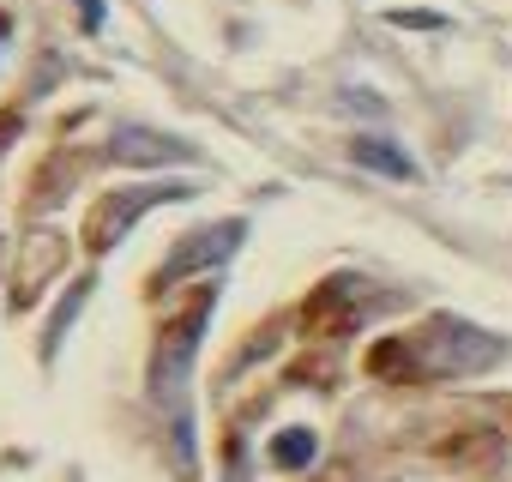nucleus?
<instances>
[{
  "label": "nucleus",
  "mask_w": 512,
  "mask_h": 482,
  "mask_svg": "<svg viewBox=\"0 0 512 482\" xmlns=\"http://www.w3.org/2000/svg\"><path fill=\"white\" fill-rule=\"evenodd\" d=\"M500 356H506L500 338H488V332H476V326L440 314V320H428L416 338L380 344V350H374V374H392V380H452V374H482V368H494Z\"/></svg>",
  "instance_id": "f257e3e1"
},
{
  "label": "nucleus",
  "mask_w": 512,
  "mask_h": 482,
  "mask_svg": "<svg viewBox=\"0 0 512 482\" xmlns=\"http://www.w3.org/2000/svg\"><path fill=\"white\" fill-rule=\"evenodd\" d=\"M247 241V223L241 217H229V223H211V229H199V235H187L181 248L163 260V284H181V278H193V272H217L235 248Z\"/></svg>",
  "instance_id": "f03ea898"
},
{
  "label": "nucleus",
  "mask_w": 512,
  "mask_h": 482,
  "mask_svg": "<svg viewBox=\"0 0 512 482\" xmlns=\"http://www.w3.org/2000/svg\"><path fill=\"white\" fill-rule=\"evenodd\" d=\"M205 320H211V296H193V308L175 320V332L163 338V356H157V368H151V392L169 404V380L181 386V374L193 368V344H199V332H205Z\"/></svg>",
  "instance_id": "7ed1b4c3"
},
{
  "label": "nucleus",
  "mask_w": 512,
  "mask_h": 482,
  "mask_svg": "<svg viewBox=\"0 0 512 482\" xmlns=\"http://www.w3.org/2000/svg\"><path fill=\"white\" fill-rule=\"evenodd\" d=\"M109 151H115V163H127V169H163V163H187V157H193L187 139H169V133H151V127H121V133L109 139Z\"/></svg>",
  "instance_id": "20e7f679"
},
{
  "label": "nucleus",
  "mask_w": 512,
  "mask_h": 482,
  "mask_svg": "<svg viewBox=\"0 0 512 482\" xmlns=\"http://www.w3.org/2000/svg\"><path fill=\"white\" fill-rule=\"evenodd\" d=\"M157 199H163V187L121 193V199H103V211H97V229H91V248H109L115 235H127V229H133V217H139L145 205H157Z\"/></svg>",
  "instance_id": "39448f33"
},
{
  "label": "nucleus",
  "mask_w": 512,
  "mask_h": 482,
  "mask_svg": "<svg viewBox=\"0 0 512 482\" xmlns=\"http://www.w3.org/2000/svg\"><path fill=\"white\" fill-rule=\"evenodd\" d=\"M350 157H356L362 169L386 175V181H416V163H410L392 139H374V133H368V139H356V145H350Z\"/></svg>",
  "instance_id": "423d86ee"
},
{
  "label": "nucleus",
  "mask_w": 512,
  "mask_h": 482,
  "mask_svg": "<svg viewBox=\"0 0 512 482\" xmlns=\"http://www.w3.org/2000/svg\"><path fill=\"white\" fill-rule=\"evenodd\" d=\"M320 458V434L314 428H278L272 434V464L278 470H308Z\"/></svg>",
  "instance_id": "0eeeda50"
},
{
  "label": "nucleus",
  "mask_w": 512,
  "mask_h": 482,
  "mask_svg": "<svg viewBox=\"0 0 512 482\" xmlns=\"http://www.w3.org/2000/svg\"><path fill=\"white\" fill-rule=\"evenodd\" d=\"M386 19H392V25H416V31H440V25H446L440 13H410V7H398V13H386Z\"/></svg>",
  "instance_id": "6e6552de"
},
{
  "label": "nucleus",
  "mask_w": 512,
  "mask_h": 482,
  "mask_svg": "<svg viewBox=\"0 0 512 482\" xmlns=\"http://www.w3.org/2000/svg\"><path fill=\"white\" fill-rule=\"evenodd\" d=\"M79 13H85V31H103V0H79Z\"/></svg>",
  "instance_id": "1a4fd4ad"
}]
</instances>
